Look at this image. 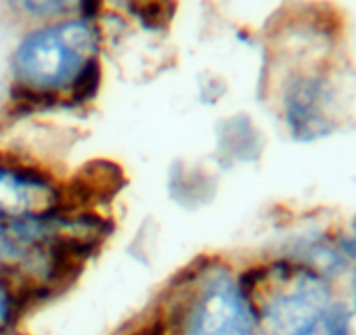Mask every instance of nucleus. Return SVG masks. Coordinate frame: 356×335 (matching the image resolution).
Returning a JSON list of instances; mask_svg holds the SVG:
<instances>
[{
  "label": "nucleus",
  "mask_w": 356,
  "mask_h": 335,
  "mask_svg": "<svg viewBox=\"0 0 356 335\" xmlns=\"http://www.w3.org/2000/svg\"><path fill=\"white\" fill-rule=\"evenodd\" d=\"M105 32L101 22L76 15L36 24L17 40L11 59V84L63 95L82 70L101 57Z\"/></svg>",
  "instance_id": "1"
},
{
  "label": "nucleus",
  "mask_w": 356,
  "mask_h": 335,
  "mask_svg": "<svg viewBox=\"0 0 356 335\" xmlns=\"http://www.w3.org/2000/svg\"><path fill=\"white\" fill-rule=\"evenodd\" d=\"M256 325L268 335H298L331 304L321 272L302 262L277 260L252 266L237 277Z\"/></svg>",
  "instance_id": "2"
},
{
  "label": "nucleus",
  "mask_w": 356,
  "mask_h": 335,
  "mask_svg": "<svg viewBox=\"0 0 356 335\" xmlns=\"http://www.w3.org/2000/svg\"><path fill=\"white\" fill-rule=\"evenodd\" d=\"M178 302L170 310V333L176 335H254L256 318L239 289L233 270L220 262L204 260L183 270L174 285Z\"/></svg>",
  "instance_id": "3"
},
{
  "label": "nucleus",
  "mask_w": 356,
  "mask_h": 335,
  "mask_svg": "<svg viewBox=\"0 0 356 335\" xmlns=\"http://www.w3.org/2000/svg\"><path fill=\"white\" fill-rule=\"evenodd\" d=\"M63 210V183L47 168L0 155V218L5 222H28Z\"/></svg>",
  "instance_id": "4"
},
{
  "label": "nucleus",
  "mask_w": 356,
  "mask_h": 335,
  "mask_svg": "<svg viewBox=\"0 0 356 335\" xmlns=\"http://www.w3.org/2000/svg\"><path fill=\"white\" fill-rule=\"evenodd\" d=\"M325 103V82L316 76L296 78L285 90L283 111L289 130L300 140H310L327 130V120L323 115Z\"/></svg>",
  "instance_id": "5"
},
{
  "label": "nucleus",
  "mask_w": 356,
  "mask_h": 335,
  "mask_svg": "<svg viewBox=\"0 0 356 335\" xmlns=\"http://www.w3.org/2000/svg\"><path fill=\"white\" fill-rule=\"evenodd\" d=\"M118 9L126 11L128 17L134 24H138L140 30L149 34H157V32L168 30L176 7L168 3H126V5H120Z\"/></svg>",
  "instance_id": "6"
},
{
  "label": "nucleus",
  "mask_w": 356,
  "mask_h": 335,
  "mask_svg": "<svg viewBox=\"0 0 356 335\" xmlns=\"http://www.w3.org/2000/svg\"><path fill=\"white\" fill-rule=\"evenodd\" d=\"M298 335H354L350 312L343 304H329L323 314L306 325Z\"/></svg>",
  "instance_id": "7"
},
{
  "label": "nucleus",
  "mask_w": 356,
  "mask_h": 335,
  "mask_svg": "<svg viewBox=\"0 0 356 335\" xmlns=\"http://www.w3.org/2000/svg\"><path fill=\"white\" fill-rule=\"evenodd\" d=\"M13 7L38 24L57 22L76 13V3H70V0H26V3H15Z\"/></svg>",
  "instance_id": "8"
},
{
  "label": "nucleus",
  "mask_w": 356,
  "mask_h": 335,
  "mask_svg": "<svg viewBox=\"0 0 356 335\" xmlns=\"http://www.w3.org/2000/svg\"><path fill=\"white\" fill-rule=\"evenodd\" d=\"M22 300L11 287V283L0 275V335H5L22 310Z\"/></svg>",
  "instance_id": "9"
},
{
  "label": "nucleus",
  "mask_w": 356,
  "mask_h": 335,
  "mask_svg": "<svg viewBox=\"0 0 356 335\" xmlns=\"http://www.w3.org/2000/svg\"><path fill=\"white\" fill-rule=\"evenodd\" d=\"M7 252H9V227L3 218H0V268H3Z\"/></svg>",
  "instance_id": "10"
},
{
  "label": "nucleus",
  "mask_w": 356,
  "mask_h": 335,
  "mask_svg": "<svg viewBox=\"0 0 356 335\" xmlns=\"http://www.w3.org/2000/svg\"><path fill=\"white\" fill-rule=\"evenodd\" d=\"M5 335H26V333H22V331H7Z\"/></svg>",
  "instance_id": "11"
},
{
  "label": "nucleus",
  "mask_w": 356,
  "mask_h": 335,
  "mask_svg": "<svg viewBox=\"0 0 356 335\" xmlns=\"http://www.w3.org/2000/svg\"><path fill=\"white\" fill-rule=\"evenodd\" d=\"M0 95H3V82H0Z\"/></svg>",
  "instance_id": "12"
},
{
  "label": "nucleus",
  "mask_w": 356,
  "mask_h": 335,
  "mask_svg": "<svg viewBox=\"0 0 356 335\" xmlns=\"http://www.w3.org/2000/svg\"><path fill=\"white\" fill-rule=\"evenodd\" d=\"M354 312H356V295H354Z\"/></svg>",
  "instance_id": "13"
}]
</instances>
